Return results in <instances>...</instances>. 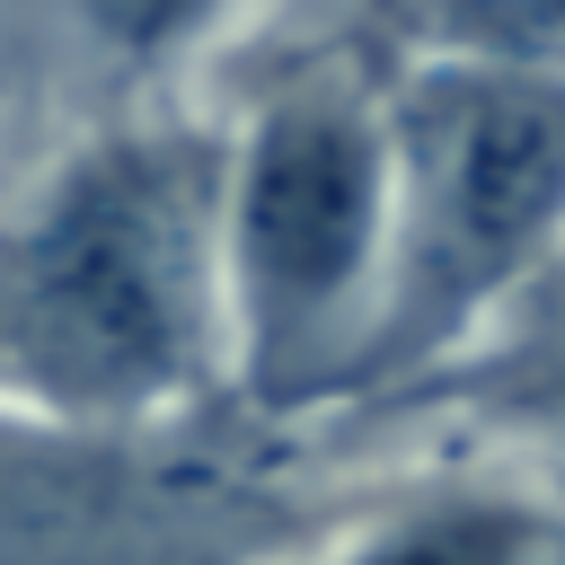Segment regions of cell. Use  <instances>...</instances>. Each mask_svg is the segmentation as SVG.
I'll return each instance as SVG.
<instances>
[{"mask_svg": "<svg viewBox=\"0 0 565 565\" xmlns=\"http://www.w3.org/2000/svg\"><path fill=\"white\" fill-rule=\"evenodd\" d=\"M0 397L97 433L230 415L221 124H88L0 212Z\"/></svg>", "mask_w": 565, "mask_h": 565, "instance_id": "obj_1", "label": "cell"}, {"mask_svg": "<svg viewBox=\"0 0 565 565\" xmlns=\"http://www.w3.org/2000/svg\"><path fill=\"white\" fill-rule=\"evenodd\" d=\"M388 71L300 53L221 124L230 415L256 433L344 406L388 265Z\"/></svg>", "mask_w": 565, "mask_h": 565, "instance_id": "obj_2", "label": "cell"}, {"mask_svg": "<svg viewBox=\"0 0 565 565\" xmlns=\"http://www.w3.org/2000/svg\"><path fill=\"white\" fill-rule=\"evenodd\" d=\"M388 265L335 415L450 362L494 300L565 238V71L397 53L388 62Z\"/></svg>", "mask_w": 565, "mask_h": 565, "instance_id": "obj_3", "label": "cell"}, {"mask_svg": "<svg viewBox=\"0 0 565 565\" xmlns=\"http://www.w3.org/2000/svg\"><path fill=\"white\" fill-rule=\"evenodd\" d=\"M318 530L212 424L97 433L0 397V565H265Z\"/></svg>", "mask_w": 565, "mask_h": 565, "instance_id": "obj_4", "label": "cell"}, {"mask_svg": "<svg viewBox=\"0 0 565 565\" xmlns=\"http://www.w3.org/2000/svg\"><path fill=\"white\" fill-rule=\"evenodd\" d=\"M415 415H459L486 441L565 450V238L494 300V318L450 362L388 388L353 424H415Z\"/></svg>", "mask_w": 565, "mask_h": 565, "instance_id": "obj_5", "label": "cell"}, {"mask_svg": "<svg viewBox=\"0 0 565 565\" xmlns=\"http://www.w3.org/2000/svg\"><path fill=\"white\" fill-rule=\"evenodd\" d=\"M327 565H565V512L512 486H441L353 530Z\"/></svg>", "mask_w": 565, "mask_h": 565, "instance_id": "obj_6", "label": "cell"}, {"mask_svg": "<svg viewBox=\"0 0 565 565\" xmlns=\"http://www.w3.org/2000/svg\"><path fill=\"white\" fill-rule=\"evenodd\" d=\"M35 35L71 53V71H88L97 88V124L141 115L150 88L168 71L194 62V44L230 18V0H26Z\"/></svg>", "mask_w": 565, "mask_h": 565, "instance_id": "obj_7", "label": "cell"}, {"mask_svg": "<svg viewBox=\"0 0 565 565\" xmlns=\"http://www.w3.org/2000/svg\"><path fill=\"white\" fill-rule=\"evenodd\" d=\"M397 53H459L512 71H565V0H371Z\"/></svg>", "mask_w": 565, "mask_h": 565, "instance_id": "obj_8", "label": "cell"}]
</instances>
